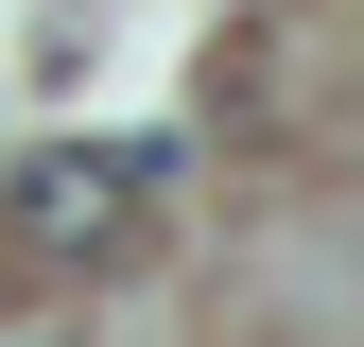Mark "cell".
Masks as SVG:
<instances>
[{"label": "cell", "mask_w": 364, "mask_h": 347, "mask_svg": "<svg viewBox=\"0 0 364 347\" xmlns=\"http://www.w3.org/2000/svg\"><path fill=\"white\" fill-rule=\"evenodd\" d=\"M156 139H53V156H18V243L35 260H105L122 226H139V191H156Z\"/></svg>", "instance_id": "cell-1"}]
</instances>
